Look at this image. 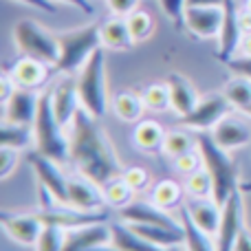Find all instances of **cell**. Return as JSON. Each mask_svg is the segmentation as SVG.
I'll return each instance as SVG.
<instances>
[{"instance_id":"obj_1","label":"cell","mask_w":251,"mask_h":251,"mask_svg":"<svg viewBox=\"0 0 251 251\" xmlns=\"http://www.w3.org/2000/svg\"><path fill=\"white\" fill-rule=\"evenodd\" d=\"M69 161L75 172L100 187L119 178L126 170L100 119L84 108L69 126Z\"/></svg>"},{"instance_id":"obj_2","label":"cell","mask_w":251,"mask_h":251,"mask_svg":"<svg viewBox=\"0 0 251 251\" xmlns=\"http://www.w3.org/2000/svg\"><path fill=\"white\" fill-rule=\"evenodd\" d=\"M64 126L57 122L51 104V91L40 95L38 115L33 119V143L35 150L47 154L49 159L57 163L69 161V134L64 132Z\"/></svg>"},{"instance_id":"obj_3","label":"cell","mask_w":251,"mask_h":251,"mask_svg":"<svg viewBox=\"0 0 251 251\" xmlns=\"http://www.w3.org/2000/svg\"><path fill=\"white\" fill-rule=\"evenodd\" d=\"M199 150L203 154V165L214 181V201L218 205H225V201L238 190V168L229 152L223 150L212 134H199Z\"/></svg>"},{"instance_id":"obj_4","label":"cell","mask_w":251,"mask_h":251,"mask_svg":"<svg viewBox=\"0 0 251 251\" xmlns=\"http://www.w3.org/2000/svg\"><path fill=\"white\" fill-rule=\"evenodd\" d=\"M100 26L97 22H91L86 26L79 29H71V31H62L57 35L60 42V60L55 64L57 73H71L79 71L86 60L101 47V35H100Z\"/></svg>"},{"instance_id":"obj_5","label":"cell","mask_w":251,"mask_h":251,"mask_svg":"<svg viewBox=\"0 0 251 251\" xmlns=\"http://www.w3.org/2000/svg\"><path fill=\"white\" fill-rule=\"evenodd\" d=\"M77 91L82 100V108L95 119H101L108 108V93H106V55L104 47H100L86 64L77 71Z\"/></svg>"},{"instance_id":"obj_6","label":"cell","mask_w":251,"mask_h":251,"mask_svg":"<svg viewBox=\"0 0 251 251\" xmlns=\"http://www.w3.org/2000/svg\"><path fill=\"white\" fill-rule=\"evenodd\" d=\"M13 44L22 55H31L47 62L55 69L60 60V42L55 33H49L44 26H40L33 20H18L11 29Z\"/></svg>"},{"instance_id":"obj_7","label":"cell","mask_w":251,"mask_h":251,"mask_svg":"<svg viewBox=\"0 0 251 251\" xmlns=\"http://www.w3.org/2000/svg\"><path fill=\"white\" fill-rule=\"evenodd\" d=\"M231 108L234 106L229 104V100L223 93H209V95L201 97L196 108L190 115L181 117V126L190 130H199V132L212 130L221 119H225L231 113Z\"/></svg>"},{"instance_id":"obj_8","label":"cell","mask_w":251,"mask_h":251,"mask_svg":"<svg viewBox=\"0 0 251 251\" xmlns=\"http://www.w3.org/2000/svg\"><path fill=\"white\" fill-rule=\"evenodd\" d=\"M243 229H245V205H243V192L238 187L223 205L221 227H218L216 236H214L216 238V249L234 251V245Z\"/></svg>"},{"instance_id":"obj_9","label":"cell","mask_w":251,"mask_h":251,"mask_svg":"<svg viewBox=\"0 0 251 251\" xmlns=\"http://www.w3.org/2000/svg\"><path fill=\"white\" fill-rule=\"evenodd\" d=\"M0 225L13 243L22 247H35L44 231V223L35 212H0Z\"/></svg>"},{"instance_id":"obj_10","label":"cell","mask_w":251,"mask_h":251,"mask_svg":"<svg viewBox=\"0 0 251 251\" xmlns=\"http://www.w3.org/2000/svg\"><path fill=\"white\" fill-rule=\"evenodd\" d=\"M49 91H51V104L57 122L64 128H69L73 124V119L77 117V113L82 110L77 77H73L71 73H62V77L55 82V86H51Z\"/></svg>"},{"instance_id":"obj_11","label":"cell","mask_w":251,"mask_h":251,"mask_svg":"<svg viewBox=\"0 0 251 251\" xmlns=\"http://www.w3.org/2000/svg\"><path fill=\"white\" fill-rule=\"evenodd\" d=\"M26 163L33 168L35 176H38L40 185L47 187L60 203H69V176H64L60 163L49 159L42 152H29L26 154Z\"/></svg>"},{"instance_id":"obj_12","label":"cell","mask_w":251,"mask_h":251,"mask_svg":"<svg viewBox=\"0 0 251 251\" xmlns=\"http://www.w3.org/2000/svg\"><path fill=\"white\" fill-rule=\"evenodd\" d=\"M238 4L236 0H225L223 2V26L218 33V60L221 62H229L231 57H236L243 40V31H240V22H238Z\"/></svg>"},{"instance_id":"obj_13","label":"cell","mask_w":251,"mask_h":251,"mask_svg":"<svg viewBox=\"0 0 251 251\" xmlns=\"http://www.w3.org/2000/svg\"><path fill=\"white\" fill-rule=\"evenodd\" d=\"M7 71L13 77V82L18 84V88L38 91V88H42L47 84L49 75H51V64L31 55H20Z\"/></svg>"},{"instance_id":"obj_14","label":"cell","mask_w":251,"mask_h":251,"mask_svg":"<svg viewBox=\"0 0 251 251\" xmlns=\"http://www.w3.org/2000/svg\"><path fill=\"white\" fill-rule=\"evenodd\" d=\"M40 95L38 91H29V88H18L9 101H4L2 110V122L7 124H20V126H33V119L38 115L40 106Z\"/></svg>"},{"instance_id":"obj_15","label":"cell","mask_w":251,"mask_h":251,"mask_svg":"<svg viewBox=\"0 0 251 251\" xmlns=\"http://www.w3.org/2000/svg\"><path fill=\"white\" fill-rule=\"evenodd\" d=\"M223 26V7H187L185 31L194 38L212 40L218 38Z\"/></svg>"},{"instance_id":"obj_16","label":"cell","mask_w":251,"mask_h":251,"mask_svg":"<svg viewBox=\"0 0 251 251\" xmlns=\"http://www.w3.org/2000/svg\"><path fill=\"white\" fill-rule=\"evenodd\" d=\"M69 205L84 209V212H101L108 207L104 199V190L82 174L69 178Z\"/></svg>"},{"instance_id":"obj_17","label":"cell","mask_w":251,"mask_h":251,"mask_svg":"<svg viewBox=\"0 0 251 251\" xmlns=\"http://www.w3.org/2000/svg\"><path fill=\"white\" fill-rule=\"evenodd\" d=\"M119 218L124 223H139V225H161V227H181L165 209L156 207L154 203H146V201H132L126 207L119 209Z\"/></svg>"},{"instance_id":"obj_18","label":"cell","mask_w":251,"mask_h":251,"mask_svg":"<svg viewBox=\"0 0 251 251\" xmlns=\"http://www.w3.org/2000/svg\"><path fill=\"white\" fill-rule=\"evenodd\" d=\"M212 139L223 150L231 152V150H238V148H245L251 141V128L243 119L234 117L229 113L225 119H221L212 128Z\"/></svg>"},{"instance_id":"obj_19","label":"cell","mask_w":251,"mask_h":251,"mask_svg":"<svg viewBox=\"0 0 251 251\" xmlns=\"http://www.w3.org/2000/svg\"><path fill=\"white\" fill-rule=\"evenodd\" d=\"M168 88H170V104H172V110L178 115V117H185L199 104V93H196L194 84L181 73H172L168 75Z\"/></svg>"},{"instance_id":"obj_20","label":"cell","mask_w":251,"mask_h":251,"mask_svg":"<svg viewBox=\"0 0 251 251\" xmlns=\"http://www.w3.org/2000/svg\"><path fill=\"white\" fill-rule=\"evenodd\" d=\"M183 207L187 209L190 218L194 221V225L199 229H203L205 234L216 236L218 227H221V216L223 207L214 199H190Z\"/></svg>"},{"instance_id":"obj_21","label":"cell","mask_w":251,"mask_h":251,"mask_svg":"<svg viewBox=\"0 0 251 251\" xmlns=\"http://www.w3.org/2000/svg\"><path fill=\"white\" fill-rule=\"evenodd\" d=\"M110 243V225L97 223V225L79 227V229H69L64 238L62 251H86L95 245Z\"/></svg>"},{"instance_id":"obj_22","label":"cell","mask_w":251,"mask_h":251,"mask_svg":"<svg viewBox=\"0 0 251 251\" xmlns=\"http://www.w3.org/2000/svg\"><path fill=\"white\" fill-rule=\"evenodd\" d=\"M100 35H101V47L110 49V51H128V49H132V44H137L132 33H130L128 20L122 16H115L110 20L101 22Z\"/></svg>"},{"instance_id":"obj_23","label":"cell","mask_w":251,"mask_h":251,"mask_svg":"<svg viewBox=\"0 0 251 251\" xmlns=\"http://www.w3.org/2000/svg\"><path fill=\"white\" fill-rule=\"evenodd\" d=\"M143 240L156 245V247L170 249L174 245H185V229L181 227H161V225H139V223H128Z\"/></svg>"},{"instance_id":"obj_24","label":"cell","mask_w":251,"mask_h":251,"mask_svg":"<svg viewBox=\"0 0 251 251\" xmlns=\"http://www.w3.org/2000/svg\"><path fill=\"white\" fill-rule=\"evenodd\" d=\"M110 243L119 251H168L163 247H156V245L143 240L128 223L126 225H122V223H110Z\"/></svg>"},{"instance_id":"obj_25","label":"cell","mask_w":251,"mask_h":251,"mask_svg":"<svg viewBox=\"0 0 251 251\" xmlns=\"http://www.w3.org/2000/svg\"><path fill=\"white\" fill-rule=\"evenodd\" d=\"M110 108L117 115V119H122L126 124H134V122H141L146 104H143L141 93L137 95L134 91H119L113 97V101H110Z\"/></svg>"},{"instance_id":"obj_26","label":"cell","mask_w":251,"mask_h":251,"mask_svg":"<svg viewBox=\"0 0 251 251\" xmlns=\"http://www.w3.org/2000/svg\"><path fill=\"white\" fill-rule=\"evenodd\" d=\"M163 139H165V130L161 128L156 122H137L132 130V143L137 150L141 152H159L163 148Z\"/></svg>"},{"instance_id":"obj_27","label":"cell","mask_w":251,"mask_h":251,"mask_svg":"<svg viewBox=\"0 0 251 251\" xmlns=\"http://www.w3.org/2000/svg\"><path fill=\"white\" fill-rule=\"evenodd\" d=\"M178 218L181 225L185 229V249L187 251H218L216 249V238L209 234H205L203 229L194 225V221L190 218L185 207H178Z\"/></svg>"},{"instance_id":"obj_28","label":"cell","mask_w":251,"mask_h":251,"mask_svg":"<svg viewBox=\"0 0 251 251\" xmlns=\"http://www.w3.org/2000/svg\"><path fill=\"white\" fill-rule=\"evenodd\" d=\"M194 148H199V137H194V134L190 132V128L185 130V126H183V128L165 130L163 148H161V152H163V154L176 159V156L185 154V152L194 150Z\"/></svg>"},{"instance_id":"obj_29","label":"cell","mask_w":251,"mask_h":251,"mask_svg":"<svg viewBox=\"0 0 251 251\" xmlns=\"http://www.w3.org/2000/svg\"><path fill=\"white\" fill-rule=\"evenodd\" d=\"M150 201L161 209H174L183 201V187L172 178H163V181L152 185Z\"/></svg>"},{"instance_id":"obj_30","label":"cell","mask_w":251,"mask_h":251,"mask_svg":"<svg viewBox=\"0 0 251 251\" xmlns=\"http://www.w3.org/2000/svg\"><path fill=\"white\" fill-rule=\"evenodd\" d=\"M33 143V126L7 124L2 122L0 130V148H13V150H25Z\"/></svg>"},{"instance_id":"obj_31","label":"cell","mask_w":251,"mask_h":251,"mask_svg":"<svg viewBox=\"0 0 251 251\" xmlns=\"http://www.w3.org/2000/svg\"><path fill=\"white\" fill-rule=\"evenodd\" d=\"M223 95L229 100V104L234 106V108L243 110L245 106L251 104V79L243 77V75H236L234 79L225 82V86H223Z\"/></svg>"},{"instance_id":"obj_32","label":"cell","mask_w":251,"mask_h":251,"mask_svg":"<svg viewBox=\"0 0 251 251\" xmlns=\"http://www.w3.org/2000/svg\"><path fill=\"white\" fill-rule=\"evenodd\" d=\"M141 97H143V104H146L148 110H154V113H165L168 108H172V104H170L168 82L148 84V86L141 91Z\"/></svg>"},{"instance_id":"obj_33","label":"cell","mask_w":251,"mask_h":251,"mask_svg":"<svg viewBox=\"0 0 251 251\" xmlns=\"http://www.w3.org/2000/svg\"><path fill=\"white\" fill-rule=\"evenodd\" d=\"M185 192L190 194V199H214V181L212 174L205 170V165L196 172L187 174Z\"/></svg>"},{"instance_id":"obj_34","label":"cell","mask_w":251,"mask_h":251,"mask_svg":"<svg viewBox=\"0 0 251 251\" xmlns=\"http://www.w3.org/2000/svg\"><path fill=\"white\" fill-rule=\"evenodd\" d=\"M101 190H104V199H106V205H108V207L122 209V207H126L128 203H132L134 190L124 181V176L113 178V181L106 183Z\"/></svg>"},{"instance_id":"obj_35","label":"cell","mask_w":251,"mask_h":251,"mask_svg":"<svg viewBox=\"0 0 251 251\" xmlns=\"http://www.w3.org/2000/svg\"><path fill=\"white\" fill-rule=\"evenodd\" d=\"M126 20H128L130 33H132L134 42H146L152 35V31H154V18L148 11H143V9H134Z\"/></svg>"},{"instance_id":"obj_36","label":"cell","mask_w":251,"mask_h":251,"mask_svg":"<svg viewBox=\"0 0 251 251\" xmlns=\"http://www.w3.org/2000/svg\"><path fill=\"white\" fill-rule=\"evenodd\" d=\"M64 238H66V229L47 225L42 231V236H40L38 245H35V251H62V247H64Z\"/></svg>"},{"instance_id":"obj_37","label":"cell","mask_w":251,"mask_h":251,"mask_svg":"<svg viewBox=\"0 0 251 251\" xmlns=\"http://www.w3.org/2000/svg\"><path fill=\"white\" fill-rule=\"evenodd\" d=\"M163 13L168 20L174 25L176 31H185V11H187V0H159Z\"/></svg>"},{"instance_id":"obj_38","label":"cell","mask_w":251,"mask_h":251,"mask_svg":"<svg viewBox=\"0 0 251 251\" xmlns=\"http://www.w3.org/2000/svg\"><path fill=\"white\" fill-rule=\"evenodd\" d=\"M174 168H176L181 174H185V176L192 172H196V170H201L203 168V154H201V150L194 148V150L176 156V159H174Z\"/></svg>"},{"instance_id":"obj_39","label":"cell","mask_w":251,"mask_h":251,"mask_svg":"<svg viewBox=\"0 0 251 251\" xmlns=\"http://www.w3.org/2000/svg\"><path fill=\"white\" fill-rule=\"evenodd\" d=\"M122 176L134 192H141L150 185V172H148L146 168H141V165H130V168H126Z\"/></svg>"},{"instance_id":"obj_40","label":"cell","mask_w":251,"mask_h":251,"mask_svg":"<svg viewBox=\"0 0 251 251\" xmlns=\"http://www.w3.org/2000/svg\"><path fill=\"white\" fill-rule=\"evenodd\" d=\"M20 163V150L13 148H0V178H9L13 174V170Z\"/></svg>"},{"instance_id":"obj_41","label":"cell","mask_w":251,"mask_h":251,"mask_svg":"<svg viewBox=\"0 0 251 251\" xmlns=\"http://www.w3.org/2000/svg\"><path fill=\"white\" fill-rule=\"evenodd\" d=\"M227 69L234 71L236 75H243V77L251 79V55H236L229 62H225Z\"/></svg>"},{"instance_id":"obj_42","label":"cell","mask_w":251,"mask_h":251,"mask_svg":"<svg viewBox=\"0 0 251 251\" xmlns=\"http://www.w3.org/2000/svg\"><path fill=\"white\" fill-rule=\"evenodd\" d=\"M106 4H108V9H110V13H113V16L128 18L130 13L137 9L139 0H106Z\"/></svg>"},{"instance_id":"obj_43","label":"cell","mask_w":251,"mask_h":251,"mask_svg":"<svg viewBox=\"0 0 251 251\" xmlns=\"http://www.w3.org/2000/svg\"><path fill=\"white\" fill-rule=\"evenodd\" d=\"M18 91V84L13 82V77L9 75V71H4L2 75H0V101H9V97L13 95V93Z\"/></svg>"},{"instance_id":"obj_44","label":"cell","mask_w":251,"mask_h":251,"mask_svg":"<svg viewBox=\"0 0 251 251\" xmlns=\"http://www.w3.org/2000/svg\"><path fill=\"white\" fill-rule=\"evenodd\" d=\"M16 2L20 4H26V7H33L38 9V11H44V13H55L57 7L53 0H16Z\"/></svg>"},{"instance_id":"obj_45","label":"cell","mask_w":251,"mask_h":251,"mask_svg":"<svg viewBox=\"0 0 251 251\" xmlns=\"http://www.w3.org/2000/svg\"><path fill=\"white\" fill-rule=\"evenodd\" d=\"M53 2H64V4H71V7L79 9L82 13H88V16H93V13H95V7H93L91 0H53Z\"/></svg>"},{"instance_id":"obj_46","label":"cell","mask_w":251,"mask_h":251,"mask_svg":"<svg viewBox=\"0 0 251 251\" xmlns=\"http://www.w3.org/2000/svg\"><path fill=\"white\" fill-rule=\"evenodd\" d=\"M234 251H251V231L247 227L240 231L238 240H236V245H234Z\"/></svg>"},{"instance_id":"obj_47","label":"cell","mask_w":251,"mask_h":251,"mask_svg":"<svg viewBox=\"0 0 251 251\" xmlns=\"http://www.w3.org/2000/svg\"><path fill=\"white\" fill-rule=\"evenodd\" d=\"M238 22H240V31H243V35L251 33V11H247V9H240L238 13Z\"/></svg>"},{"instance_id":"obj_48","label":"cell","mask_w":251,"mask_h":251,"mask_svg":"<svg viewBox=\"0 0 251 251\" xmlns=\"http://www.w3.org/2000/svg\"><path fill=\"white\" fill-rule=\"evenodd\" d=\"M225 0H187V7H223Z\"/></svg>"},{"instance_id":"obj_49","label":"cell","mask_w":251,"mask_h":251,"mask_svg":"<svg viewBox=\"0 0 251 251\" xmlns=\"http://www.w3.org/2000/svg\"><path fill=\"white\" fill-rule=\"evenodd\" d=\"M238 53H240V55H251V33L243 35L240 47H238Z\"/></svg>"},{"instance_id":"obj_50","label":"cell","mask_w":251,"mask_h":251,"mask_svg":"<svg viewBox=\"0 0 251 251\" xmlns=\"http://www.w3.org/2000/svg\"><path fill=\"white\" fill-rule=\"evenodd\" d=\"M86 251H119L117 247H115L113 243H104V245H95V247L86 249Z\"/></svg>"},{"instance_id":"obj_51","label":"cell","mask_w":251,"mask_h":251,"mask_svg":"<svg viewBox=\"0 0 251 251\" xmlns=\"http://www.w3.org/2000/svg\"><path fill=\"white\" fill-rule=\"evenodd\" d=\"M240 113H243V115H247V117L251 119V104H249V106H245V108L240 110Z\"/></svg>"},{"instance_id":"obj_52","label":"cell","mask_w":251,"mask_h":251,"mask_svg":"<svg viewBox=\"0 0 251 251\" xmlns=\"http://www.w3.org/2000/svg\"><path fill=\"white\" fill-rule=\"evenodd\" d=\"M168 251H187V249H183V247H181V245H174V247H170Z\"/></svg>"},{"instance_id":"obj_53","label":"cell","mask_w":251,"mask_h":251,"mask_svg":"<svg viewBox=\"0 0 251 251\" xmlns=\"http://www.w3.org/2000/svg\"><path fill=\"white\" fill-rule=\"evenodd\" d=\"M245 9H247V11H251V0H245Z\"/></svg>"}]
</instances>
